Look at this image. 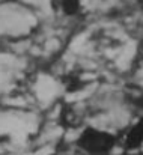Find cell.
Instances as JSON below:
<instances>
[{"mask_svg": "<svg viewBox=\"0 0 143 155\" xmlns=\"http://www.w3.org/2000/svg\"><path fill=\"white\" fill-rule=\"evenodd\" d=\"M142 143H143V119L139 120V122L130 130V133L127 134V139H125V145H127V148H130V149L139 148Z\"/></svg>", "mask_w": 143, "mask_h": 155, "instance_id": "2", "label": "cell"}, {"mask_svg": "<svg viewBox=\"0 0 143 155\" xmlns=\"http://www.w3.org/2000/svg\"><path fill=\"white\" fill-rule=\"evenodd\" d=\"M60 8L66 15H75L80 11V0H62Z\"/></svg>", "mask_w": 143, "mask_h": 155, "instance_id": "3", "label": "cell"}, {"mask_svg": "<svg viewBox=\"0 0 143 155\" xmlns=\"http://www.w3.org/2000/svg\"><path fill=\"white\" fill-rule=\"evenodd\" d=\"M115 136L107 131L86 128L78 139V146L89 154H105L115 146Z\"/></svg>", "mask_w": 143, "mask_h": 155, "instance_id": "1", "label": "cell"}, {"mask_svg": "<svg viewBox=\"0 0 143 155\" xmlns=\"http://www.w3.org/2000/svg\"><path fill=\"white\" fill-rule=\"evenodd\" d=\"M60 116H62V122L65 125H68V127H72V125L77 124V116L72 111V108H69V107L68 108H63L62 113H60Z\"/></svg>", "mask_w": 143, "mask_h": 155, "instance_id": "4", "label": "cell"}]
</instances>
